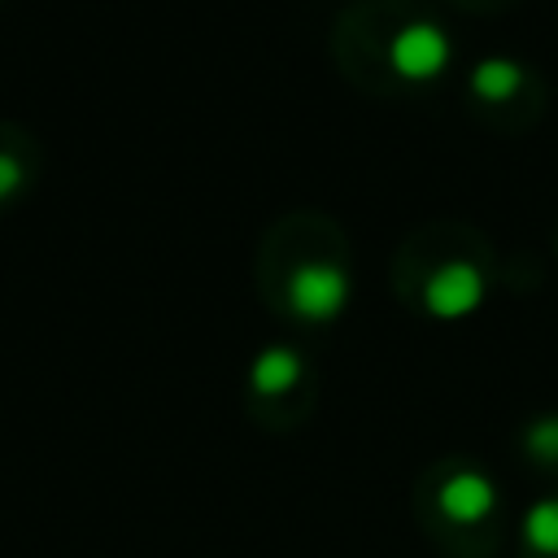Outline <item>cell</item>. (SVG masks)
<instances>
[{"mask_svg": "<svg viewBox=\"0 0 558 558\" xmlns=\"http://www.w3.org/2000/svg\"><path fill=\"white\" fill-rule=\"evenodd\" d=\"M288 310L305 323H331L349 305V275L336 262H301L288 275Z\"/></svg>", "mask_w": 558, "mask_h": 558, "instance_id": "cell-1", "label": "cell"}, {"mask_svg": "<svg viewBox=\"0 0 558 558\" xmlns=\"http://www.w3.org/2000/svg\"><path fill=\"white\" fill-rule=\"evenodd\" d=\"M449 57H453V44L436 22H405L388 39V65L397 78H410V83L440 78Z\"/></svg>", "mask_w": 558, "mask_h": 558, "instance_id": "cell-2", "label": "cell"}, {"mask_svg": "<svg viewBox=\"0 0 558 558\" xmlns=\"http://www.w3.org/2000/svg\"><path fill=\"white\" fill-rule=\"evenodd\" d=\"M484 275L475 262H440L427 279H423V305L432 318H466L471 310H480L484 301Z\"/></svg>", "mask_w": 558, "mask_h": 558, "instance_id": "cell-3", "label": "cell"}, {"mask_svg": "<svg viewBox=\"0 0 558 558\" xmlns=\"http://www.w3.org/2000/svg\"><path fill=\"white\" fill-rule=\"evenodd\" d=\"M436 506L449 523L458 527H475L497 510V484L480 471H453L440 488H436Z\"/></svg>", "mask_w": 558, "mask_h": 558, "instance_id": "cell-4", "label": "cell"}, {"mask_svg": "<svg viewBox=\"0 0 558 558\" xmlns=\"http://www.w3.org/2000/svg\"><path fill=\"white\" fill-rule=\"evenodd\" d=\"M301 375H305V362H301V353L288 349V344L262 349V353L253 357V366H248V384H253V392H262V397H283V392H292V388L301 384Z\"/></svg>", "mask_w": 558, "mask_h": 558, "instance_id": "cell-5", "label": "cell"}, {"mask_svg": "<svg viewBox=\"0 0 558 558\" xmlns=\"http://www.w3.org/2000/svg\"><path fill=\"white\" fill-rule=\"evenodd\" d=\"M523 87V65L510 57H484L471 70V92L480 100H510Z\"/></svg>", "mask_w": 558, "mask_h": 558, "instance_id": "cell-6", "label": "cell"}, {"mask_svg": "<svg viewBox=\"0 0 558 558\" xmlns=\"http://www.w3.org/2000/svg\"><path fill=\"white\" fill-rule=\"evenodd\" d=\"M519 532H523V545H527L532 554L558 558V497L532 501L527 514H523V523H519Z\"/></svg>", "mask_w": 558, "mask_h": 558, "instance_id": "cell-7", "label": "cell"}, {"mask_svg": "<svg viewBox=\"0 0 558 558\" xmlns=\"http://www.w3.org/2000/svg\"><path fill=\"white\" fill-rule=\"evenodd\" d=\"M523 449L541 466H558V414H541L523 427Z\"/></svg>", "mask_w": 558, "mask_h": 558, "instance_id": "cell-8", "label": "cell"}, {"mask_svg": "<svg viewBox=\"0 0 558 558\" xmlns=\"http://www.w3.org/2000/svg\"><path fill=\"white\" fill-rule=\"evenodd\" d=\"M17 179H22V166H17L13 157H4V153H0V196H4V192H13V187H17Z\"/></svg>", "mask_w": 558, "mask_h": 558, "instance_id": "cell-9", "label": "cell"}]
</instances>
